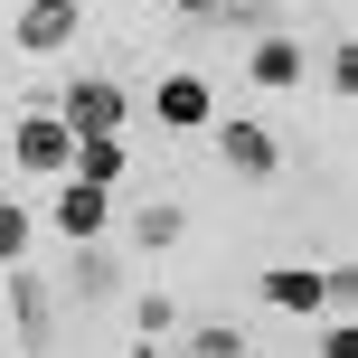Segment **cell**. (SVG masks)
I'll use <instances>...</instances> for the list:
<instances>
[{
    "label": "cell",
    "instance_id": "obj_1",
    "mask_svg": "<svg viewBox=\"0 0 358 358\" xmlns=\"http://www.w3.org/2000/svg\"><path fill=\"white\" fill-rule=\"evenodd\" d=\"M10 161L29 170V179H66V170H76L66 113H19V123H10Z\"/></svg>",
    "mask_w": 358,
    "mask_h": 358
},
{
    "label": "cell",
    "instance_id": "obj_2",
    "mask_svg": "<svg viewBox=\"0 0 358 358\" xmlns=\"http://www.w3.org/2000/svg\"><path fill=\"white\" fill-rule=\"evenodd\" d=\"M10 330H19L29 358H48V340H57V283L29 273V264H10Z\"/></svg>",
    "mask_w": 358,
    "mask_h": 358
},
{
    "label": "cell",
    "instance_id": "obj_3",
    "mask_svg": "<svg viewBox=\"0 0 358 358\" xmlns=\"http://www.w3.org/2000/svg\"><path fill=\"white\" fill-rule=\"evenodd\" d=\"M48 227L66 236V245H94V236L113 227V189H94V179H57V208H48Z\"/></svg>",
    "mask_w": 358,
    "mask_h": 358
},
{
    "label": "cell",
    "instance_id": "obj_4",
    "mask_svg": "<svg viewBox=\"0 0 358 358\" xmlns=\"http://www.w3.org/2000/svg\"><path fill=\"white\" fill-rule=\"evenodd\" d=\"M76 29H85L76 0H19V57H66Z\"/></svg>",
    "mask_w": 358,
    "mask_h": 358
},
{
    "label": "cell",
    "instance_id": "obj_5",
    "mask_svg": "<svg viewBox=\"0 0 358 358\" xmlns=\"http://www.w3.org/2000/svg\"><path fill=\"white\" fill-rule=\"evenodd\" d=\"M217 161H227L236 179H273L283 170V142H273L264 123H245V113H227V123H217Z\"/></svg>",
    "mask_w": 358,
    "mask_h": 358
},
{
    "label": "cell",
    "instance_id": "obj_6",
    "mask_svg": "<svg viewBox=\"0 0 358 358\" xmlns=\"http://www.w3.org/2000/svg\"><path fill=\"white\" fill-rule=\"evenodd\" d=\"M245 76H255L264 94H283V85H302V76H311V48H302L292 29H273V38H255V48H245Z\"/></svg>",
    "mask_w": 358,
    "mask_h": 358
},
{
    "label": "cell",
    "instance_id": "obj_7",
    "mask_svg": "<svg viewBox=\"0 0 358 358\" xmlns=\"http://www.w3.org/2000/svg\"><path fill=\"white\" fill-rule=\"evenodd\" d=\"M151 123H170V132H208V123H217V94L198 85V76H161V85H151Z\"/></svg>",
    "mask_w": 358,
    "mask_h": 358
},
{
    "label": "cell",
    "instance_id": "obj_8",
    "mask_svg": "<svg viewBox=\"0 0 358 358\" xmlns=\"http://www.w3.org/2000/svg\"><path fill=\"white\" fill-rule=\"evenodd\" d=\"M255 292H264L273 311H292V321L330 311V292H321V273H311V264H273V273H255Z\"/></svg>",
    "mask_w": 358,
    "mask_h": 358
},
{
    "label": "cell",
    "instance_id": "obj_9",
    "mask_svg": "<svg viewBox=\"0 0 358 358\" xmlns=\"http://www.w3.org/2000/svg\"><path fill=\"white\" fill-rule=\"evenodd\" d=\"M66 292H76L85 311H104L113 292H123V264H113L104 245H76V264H66Z\"/></svg>",
    "mask_w": 358,
    "mask_h": 358
},
{
    "label": "cell",
    "instance_id": "obj_10",
    "mask_svg": "<svg viewBox=\"0 0 358 358\" xmlns=\"http://www.w3.org/2000/svg\"><path fill=\"white\" fill-rule=\"evenodd\" d=\"M132 170V151H123V132H94V142H76V170L66 179H94V189H113V179Z\"/></svg>",
    "mask_w": 358,
    "mask_h": 358
},
{
    "label": "cell",
    "instance_id": "obj_11",
    "mask_svg": "<svg viewBox=\"0 0 358 358\" xmlns=\"http://www.w3.org/2000/svg\"><path fill=\"white\" fill-rule=\"evenodd\" d=\"M179 236H189V208H170V198H151V208H132V245H142V255H170Z\"/></svg>",
    "mask_w": 358,
    "mask_h": 358
},
{
    "label": "cell",
    "instance_id": "obj_12",
    "mask_svg": "<svg viewBox=\"0 0 358 358\" xmlns=\"http://www.w3.org/2000/svg\"><path fill=\"white\" fill-rule=\"evenodd\" d=\"M170 358H245V330L236 321H198V330H179Z\"/></svg>",
    "mask_w": 358,
    "mask_h": 358
},
{
    "label": "cell",
    "instance_id": "obj_13",
    "mask_svg": "<svg viewBox=\"0 0 358 358\" xmlns=\"http://www.w3.org/2000/svg\"><path fill=\"white\" fill-rule=\"evenodd\" d=\"M208 29H245V38H273L283 29V0H217Z\"/></svg>",
    "mask_w": 358,
    "mask_h": 358
},
{
    "label": "cell",
    "instance_id": "obj_14",
    "mask_svg": "<svg viewBox=\"0 0 358 358\" xmlns=\"http://www.w3.org/2000/svg\"><path fill=\"white\" fill-rule=\"evenodd\" d=\"M10 264H29V208L0 189V273H10Z\"/></svg>",
    "mask_w": 358,
    "mask_h": 358
},
{
    "label": "cell",
    "instance_id": "obj_15",
    "mask_svg": "<svg viewBox=\"0 0 358 358\" xmlns=\"http://www.w3.org/2000/svg\"><path fill=\"white\" fill-rule=\"evenodd\" d=\"M132 330H142V340L179 330V302H170V292H142V302H132Z\"/></svg>",
    "mask_w": 358,
    "mask_h": 358
},
{
    "label": "cell",
    "instance_id": "obj_16",
    "mask_svg": "<svg viewBox=\"0 0 358 358\" xmlns=\"http://www.w3.org/2000/svg\"><path fill=\"white\" fill-rule=\"evenodd\" d=\"M321 292H330V311H340V321H358V264H330Z\"/></svg>",
    "mask_w": 358,
    "mask_h": 358
},
{
    "label": "cell",
    "instance_id": "obj_17",
    "mask_svg": "<svg viewBox=\"0 0 358 358\" xmlns=\"http://www.w3.org/2000/svg\"><path fill=\"white\" fill-rule=\"evenodd\" d=\"M330 85L358 94V38H340V48H330Z\"/></svg>",
    "mask_w": 358,
    "mask_h": 358
},
{
    "label": "cell",
    "instance_id": "obj_18",
    "mask_svg": "<svg viewBox=\"0 0 358 358\" xmlns=\"http://www.w3.org/2000/svg\"><path fill=\"white\" fill-rule=\"evenodd\" d=\"M321 358H358V321H330L321 330Z\"/></svg>",
    "mask_w": 358,
    "mask_h": 358
},
{
    "label": "cell",
    "instance_id": "obj_19",
    "mask_svg": "<svg viewBox=\"0 0 358 358\" xmlns=\"http://www.w3.org/2000/svg\"><path fill=\"white\" fill-rule=\"evenodd\" d=\"M170 10H179V19H217V0H170Z\"/></svg>",
    "mask_w": 358,
    "mask_h": 358
},
{
    "label": "cell",
    "instance_id": "obj_20",
    "mask_svg": "<svg viewBox=\"0 0 358 358\" xmlns=\"http://www.w3.org/2000/svg\"><path fill=\"white\" fill-rule=\"evenodd\" d=\"M132 358H161V349H151V340H132Z\"/></svg>",
    "mask_w": 358,
    "mask_h": 358
},
{
    "label": "cell",
    "instance_id": "obj_21",
    "mask_svg": "<svg viewBox=\"0 0 358 358\" xmlns=\"http://www.w3.org/2000/svg\"><path fill=\"white\" fill-rule=\"evenodd\" d=\"M0 94H10V57H0Z\"/></svg>",
    "mask_w": 358,
    "mask_h": 358
},
{
    "label": "cell",
    "instance_id": "obj_22",
    "mask_svg": "<svg viewBox=\"0 0 358 358\" xmlns=\"http://www.w3.org/2000/svg\"><path fill=\"white\" fill-rule=\"evenodd\" d=\"M142 10H170V0H142Z\"/></svg>",
    "mask_w": 358,
    "mask_h": 358
}]
</instances>
